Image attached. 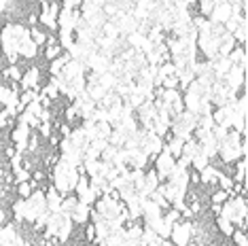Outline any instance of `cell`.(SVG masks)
Instances as JSON below:
<instances>
[{"label":"cell","instance_id":"cell-50","mask_svg":"<svg viewBox=\"0 0 248 246\" xmlns=\"http://www.w3.org/2000/svg\"><path fill=\"white\" fill-rule=\"evenodd\" d=\"M176 168H178V170H189V168H191V159L189 157H178L176 159Z\"/></svg>","mask_w":248,"mask_h":246},{"label":"cell","instance_id":"cell-32","mask_svg":"<svg viewBox=\"0 0 248 246\" xmlns=\"http://www.w3.org/2000/svg\"><path fill=\"white\" fill-rule=\"evenodd\" d=\"M144 34H140V32H132V34H127V43L132 45V49H136V51H140V47H142V43H144Z\"/></svg>","mask_w":248,"mask_h":246},{"label":"cell","instance_id":"cell-26","mask_svg":"<svg viewBox=\"0 0 248 246\" xmlns=\"http://www.w3.org/2000/svg\"><path fill=\"white\" fill-rule=\"evenodd\" d=\"M60 32V47H62V51H68V49L75 45V32H64V30H58Z\"/></svg>","mask_w":248,"mask_h":246},{"label":"cell","instance_id":"cell-18","mask_svg":"<svg viewBox=\"0 0 248 246\" xmlns=\"http://www.w3.org/2000/svg\"><path fill=\"white\" fill-rule=\"evenodd\" d=\"M38 189V183H34L30 178V181L28 183H19L17 184V195H19V200H28L32 195V191H36Z\"/></svg>","mask_w":248,"mask_h":246},{"label":"cell","instance_id":"cell-45","mask_svg":"<svg viewBox=\"0 0 248 246\" xmlns=\"http://www.w3.org/2000/svg\"><path fill=\"white\" fill-rule=\"evenodd\" d=\"M231 238H233L235 246H246V233H244V231H240V229H235V231L231 233Z\"/></svg>","mask_w":248,"mask_h":246},{"label":"cell","instance_id":"cell-47","mask_svg":"<svg viewBox=\"0 0 248 246\" xmlns=\"http://www.w3.org/2000/svg\"><path fill=\"white\" fill-rule=\"evenodd\" d=\"M7 125H13V123H11V117L4 108H0V130H4Z\"/></svg>","mask_w":248,"mask_h":246},{"label":"cell","instance_id":"cell-10","mask_svg":"<svg viewBox=\"0 0 248 246\" xmlns=\"http://www.w3.org/2000/svg\"><path fill=\"white\" fill-rule=\"evenodd\" d=\"M17 55H19V58H26V60H34L36 55H38V47L32 43L30 36H26L24 41H19V45H17Z\"/></svg>","mask_w":248,"mask_h":246},{"label":"cell","instance_id":"cell-17","mask_svg":"<svg viewBox=\"0 0 248 246\" xmlns=\"http://www.w3.org/2000/svg\"><path fill=\"white\" fill-rule=\"evenodd\" d=\"M151 229H153V231H155L161 240H168V238H170V233H172V223H168V221L161 216L159 221L153 223V227H151Z\"/></svg>","mask_w":248,"mask_h":246},{"label":"cell","instance_id":"cell-43","mask_svg":"<svg viewBox=\"0 0 248 246\" xmlns=\"http://www.w3.org/2000/svg\"><path fill=\"white\" fill-rule=\"evenodd\" d=\"M161 89H178V77H166L161 81Z\"/></svg>","mask_w":248,"mask_h":246},{"label":"cell","instance_id":"cell-34","mask_svg":"<svg viewBox=\"0 0 248 246\" xmlns=\"http://www.w3.org/2000/svg\"><path fill=\"white\" fill-rule=\"evenodd\" d=\"M30 38L36 47H41V45L47 43V34H45L43 30H38V28H30Z\"/></svg>","mask_w":248,"mask_h":246},{"label":"cell","instance_id":"cell-39","mask_svg":"<svg viewBox=\"0 0 248 246\" xmlns=\"http://www.w3.org/2000/svg\"><path fill=\"white\" fill-rule=\"evenodd\" d=\"M212 9H214V2L212 0H202L200 2V13L197 15H202V17H210V13H212Z\"/></svg>","mask_w":248,"mask_h":246},{"label":"cell","instance_id":"cell-21","mask_svg":"<svg viewBox=\"0 0 248 246\" xmlns=\"http://www.w3.org/2000/svg\"><path fill=\"white\" fill-rule=\"evenodd\" d=\"M200 151H202V153L206 155L208 159L212 161L214 157H217V153H218V142L214 140V138H210V140H206L204 144H202V147H200Z\"/></svg>","mask_w":248,"mask_h":246},{"label":"cell","instance_id":"cell-37","mask_svg":"<svg viewBox=\"0 0 248 246\" xmlns=\"http://www.w3.org/2000/svg\"><path fill=\"white\" fill-rule=\"evenodd\" d=\"M227 134H229V130H227V127H223V125H214L212 127V138L217 142H225V140H227Z\"/></svg>","mask_w":248,"mask_h":246},{"label":"cell","instance_id":"cell-22","mask_svg":"<svg viewBox=\"0 0 248 246\" xmlns=\"http://www.w3.org/2000/svg\"><path fill=\"white\" fill-rule=\"evenodd\" d=\"M21 75H24V72L19 70L17 64H15V66H7V68L2 70V77H4V79H9L11 83H19L21 81Z\"/></svg>","mask_w":248,"mask_h":246},{"label":"cell","instance_id":"cell-49","mask_svg":"<svg viewBox=\"0 0 248 246\" xmlns=\"http://www.w3.org/2000/svg\"><path fill=\"white\" fill-rule=\"evenodd\" d=\"M38 130H41L43 138H51V123H41V125H38Z\"/></svg>","mask_w":248,"mask_h":246},{"label":"cell","instance_id":"cell-20","mask_svg":"<svg viewBox=\"0 0 248 246\" xmlns=\"http://www.w3.org/2000/svg\"><path fill=\"white\" fill-rule=\"evenodd\" d=\"M77 204H78L77 195H66V198L62 200V206H60V215H64V216H70V212L77 208Z\"/></svg>","mask_w":248,"mask_h":246},{"label":"cell","instance_id":"cell-55","mask_svg":"<svg viewBox=\"0 0 248 246\" xmlns=\"http://www.w3.org/2000/svg\"><path fill=\"white\" fill-rule=\"evenodd\" d=\"M4 155H7L9 159H13L15 155H17V151H15V147H7V149H4Z\"/></svg>","mask_w":248,"mask_h":246},{"label":"cell","instance_id":"cell-52","mask_svg":"<svg viewBox=\"0 0 248 246\" xmlns=\"http://www.w3.org/2000/svg\"><path fill=\"white\" fill-rule=\"evenodd\" d=\"M60 134H62V138H70L72 130H70L68 123H60Z\"/></svg>","mask_w":248,"mask_h":246},{"label":"cell","instance_id":"cell-19","mask_svg":"<svg viewBox=\"0 0 248 246\" xmlns=\"http://www.w3.org/2000/svg\"><path fill=\"white\" fill-rule=\"evenodd\" d=\"M208 166H210V159H208L202 151H197L193 157H191V168H193V172H202Z\"/></svg>","mask_w":248,"mask_h":246},{"label":"cell","instance_id":"cell-14","mask_svg":"<svg viewBox=\"0 0 248 246\" xmlns=\"http://www.w3.org/2000/svg\"><path fill=\"white\" fill-rule=\"evenodd\" d=\"M70 144H72V149H77V151H85L87 147H89V142H87V138H85V132L81 130V127H77V130H72V134H70Z\"/></svg>","mask_w":248,"mask_h":246},{"label":"cell","instance_id":"cell-8","mask_svg":"<svg viewBox=\"0 0 248 246\" xmlns=\"http://www.w3.org/2000/svg\"><path fill=\"white\" fill-rule=\"evenodd\" d=\"M81 75H85V64L78 62V60H70L68 64H64V70H62L60 79L70 83V81H75L77 77H81Z\"/></svg>","mask_w":248,"mask_h":246},{"label":"cell","instance_id":"cell-48","mask_svg":"<svg viewBox=\"0 0 248 246\" xmlns=\"http://www.w3.org/2000/svg\"><path fill=\"white\" fill-rule=\"evenodd\" d=\"M64 115H66V121H70V123L78 119V113H77V108H75V106H68Z\"/></svg>","mask_w":248,"mask_h":246},{"label":"cell","instance_id":"cell-15","mask_svg":"<svg viewBox=\"0 0 248 246\" xmlns=\"http://www.w3.org/2000/svg\"><path fill=\"white\" fill-rule=\"evenodd\" d=\"M218 174L221 170H217L214 166H208L200 172V183L202 184H210V187H217V181H218Z\"/></svg>","mask_w":248,"mask_h":246},{"label":"cell","instance_id":"cell-12","mask_svg":"<svg viewBox=\"0 0 248 246\" xmlns=\"http://www.w3.org/2000/svg\"><path fill=\"white\" fill-rule=\"evenodd\" d=\"M72 225L75 223L70 221V216H64L60 223V227H58V233H55V240H58L60 244H64V242H68L70 236H72Z\"/></svg>","mask_w":248,"mask_h":246},{"label":"cell","instance_id":"cell-28","mask_svg":"<svg viewBox=\"0 0 248 246\" xmlns=\"http://www.w3.org/2000/svg\"><path fill=\"white\" fill-rule=\"evenodd\" d=\"M217 227H218V231H221L223 236H227V238H231V233L235 231V227L231 225L227 219H223V216H217Z\"/></svg>","mask_w":248,"mask_h":246},{"label":"cell","instance_id":"cell-60","mask_svg":"<svg viewBox=\"0 0 248 246\" xmlns=\"http://www.w3.org/2000/svg\"><path fill=\"white\" fill-rule=\"evenodd\" d=\"M0 178H2V170H0Z\"/></svg>","mask_w":248,"mask_h":246},{"label":"cell","instance_id":"cell-11","mask_svg":"<svg viewBox=\"0 0 248 246\" xmlns=\"http://www.w3.org/2000/svg\"><path fill=\"white\" fill-rule=\"evenodd\" d=\"M183 106L185 110L191 115H200V96L197 93H191V92H183Z\"/></svg>","mask_w":248,"mask_h":246},{"label":"cell","instance_id":"cell-29","mask_svg":"<svg viewBox=\"0 0 248 246\" xmlns=\"http://www.w3.org/2000/svg\"><path fill=\"white\" fill-rule=\"evenodd\" d=\"M102 30V36L104 38H110V41H117V36H119V30H117V26L112 24V21H106V24L100 28Z\"/></svg>","mask_w":248,"mask_h":246},{"label":"cell","instance_id":"cell-7","mask_svg":"<svg viewBox=\"0 0 248 246\" xmlns=\"http://www.w3.org/2000/svg\"><path fill=\"white\" fill-rule=\"evenodd\" d=\"M140 149L144 151L149 157H157V155L161 153V149H163V140L159 136H155L153 132H144V136H142V142H140Z\"/></svg>","mask_w":248,"mask_h":246},{"label":"cell","instance_id":"cell-31","mask_svg":"<svg viewBox=\"0 0 248 246\" xmlns=\"http://www.w3.org/2000/svg\"><path fill=\"white\" fill-rule=\"evenodd\" d=\"M89 191V178L85 174H81V178H78V183H77V187H75V195H77V200L81 198V195H85Z\"/></svg>","mask_w":248,"mask_h":246},{"label":"cell","instance_id":"cell-44","mask_svg":"<svg viewBox=\"0 0 248 246\" xmlns=\"http://www.w3.org/2000/svg\"><path fill=\"white\" fill-rule=\"evenodd\" d=\"M119 11V4H110V2H102V13L108 17H115V13Z\"/></svg>","mask_w":248,"mask_h":246},{"label":"cell","instance_id":"cell-27","mask_svg":"<svg viewBox=\"0 0 248 246\" xmlns=\"http://www.w3.org/2000/svg\"><path fill=\"white\" fill-rule=\"evenodd\" d=\"M64 64H66V62H64V58H62V55H60L58 60L49 62V75H51L53 79H58V77L62 75V70H64Z\"/></svg>","mask_w":248,"mask_h":246},{"label":"cell","instance_id":"cell-13","mask_svg":"<svg viewBox=\"0 0 248 246\" xmlns=\"http://www.w3.org/2000/svg\"><path fill=\"white\" fill-rule=\"evenodd\" d=\"M89 215H92V208L78 202V204H77V208L70 212V221H72V223H81V225H85V223H89Z\"/></svg>","mask_w":248,"mask_h":246},{"label":"cell","instance_id":"cell-23","mask_svg":"<svg viewBox=\"0 0 248 246\" xmlns=\"http://www.w3.org/2000/svg\"><path fill=\"white\" fill-rule=\"evenodd\" d=\"M117 81H119V79H117L112 72H104L102 77H98V83L106 89V92H112V89H115V85H117Z\"/></svg>","mask_w":248,"mask_h":246},{"label":"cell","instance_id":"cell-58","mask_svg":"<svg viewBox=\"0 0 248 246\" xmlns=\"http://www.w3.org/2000/svg\"><path fill=\"white\" fill-rule=\"evenodd\" d=\"M2 92H4V85L0 83V108H2Z\"/></svg>","mask_w":248,"mask_h":246},{"label":"cell","instance_id":"cell-1","mask_svg":"<svg viewBox=\"0 0 248 246\" xmlns=\"http://www.w3.org/2000/svg\"><path fill=\"white\" fill-rule=\"evenodd\" d=\"M70 170L72 168L66 164V161H62V159L53 166V170H51V181H53L55 191L62 193L64 198L68 193H72V189H70Z\"/></svg>","mask_w":248,"mask_h":246},{"label":"cell","instance_id":"cell-59","mask_svg":"<svg viewBox=\"0 0 248 246\" xmlns=\"http://www.w3.org/2000/svg\"><path fill=\"white\" fill-rule=\"evenodd\" d=\"M187 246H197V244H195V242H189V244H187Z\"/></svg>","mask_w":248,"mask_h":246},{"label":"cell","instance_id":"cell-56","mask_svg":"<svg viewBox=\"0 0 248 246\" xmlns=\"http://www.w3.org/2000/svg\"><path fill=\"white\" fill-rule=\"evenodd\" d=\"M7 9H9V2L7 0H0V13H4Z\"/></svg>","mask_w":248,"mask_h":246},{"label":"cell","instance_id":"cell-36","mask_svg":"<svg viewBox=\"0 0 248 246\" xmlns=\"http://www.w3.org/2000/svg\"><path fill=\"white\" fill-rule=\"evenodd\" d=\"M24 210H26V200H15L13 202V215H15V219H17L19 223L24 221Z\"/></svg>","mask_w":248,"mask_h":246},{"label":"cell","instance_id":"cell-35","mask_svg":"<svg viewBox=\"0 0 248 246\" xmlns=\"http://www.w3.org/2000/svg\"><path fill=\"white\" fill-rule=\"evenodd\" d=\"M200 151V144H197L195 140H187V142H183V157H193V155Z\"/></svg>","mask_w":248,"mask_h":246},{"label":"cell","instance_id":"cell-24","mask_svg":"<svg viewBox=\"0 0 248 246\" xmlns=\"http://www.w3.org/2000/svg\"><path fill=\"white\" fill-rule=\"evenodd\" d=\"M38 21H41L43 26H47L49 30H58V15L53 13H38Z\"/></svg>","mask_w":248,"mask_h":246},{"label":"cell","instance_id":"cell-51","mask_svg":"<svg viewBox=\"0 0 248 246\" xmlns=\"http://www.w3.org/2000/svg\"><path fill=\"white\" fill-rule=\"evenodd\" d=\"M58 147H60V151H62V155H64V153H68V151L72 149V144H70L68 138H62V140L58 142Z\"/></svg>","mask_w":248,"mask_h":246},{"label":"cell","instance_id":"cell-30","mask_svg":"<svg viewBox=\"0 0 248 246\" xmlns=\"http://www.w3.org/2000/svg\"><path fill=\"white\" fill-rule=\"evenodd\" d=\"M227 60H229L233 66H238L242 60H246V47H235L233 51L227 55Z\"/></svg>","mask_w":248,"mask_h":246},{"label":"cell","instance_id":"cell-57","mask_svg":"<svg viewBox=\"0 0 248 246\" xmlns=\"http://www.w3.org/2000/svg\"><path fill=\"white\" fill-rule=\"evenodd\" d=\"M4 221H7V215H4V210H2V208H0V227H2V225H4Z\"/></svg>","mask_w":248,"mask_h":246},{"label":"cell","instance_id":"cell-33","mask_svg":"<svg viewBox=\"0 0 248 246\" xmlns=\"http://www.w3.org/2000/svg\"><path fill=\"white\" fill-rule=\"evenodd\" d=\"M227 200H229V195L225 191H221V189H214L212 195H210V204L212 206H223Z\"/></svg>","mask_w":248,"mask_h":246},{"label":"cell","instance_id":"cell-38","mask_svg":"<svg viewBox=\"0 0 248 246\" xmlns=\"http://www.w3.org/2000/svg\"><path fill=\"white\" fill-rule=\"evenodd\" d=\"M62 53H64V51H62V47H60V45H49V47H47V51H45V60L53 62V60H58Z\"/></svg>","mask_w":248,"mask_h":246},{"label":"cell","instance_id":"cell-16","mask_svg":"<svg viewBox=\"0 0 248 246\" xmlns=\"http://www.w3.org/2000/svg\"><path fill=\"white\" fill-rule=\"evenodd\" d=\"M30 138V127L26 125H15L13 132H11V142L13 144H24Z\"/></svg>","mask_w":248,"mask_h":246},{"label":"cell","instance_id":"cell-6","mask_svg":"<svg viewBox=\"0 0 248 246\" xmlns=\"http://www.w3.org/2000/svg\"><path fill=\"white\" fill-rule=\"evenodd\" d=\"M21 92H38L41 89V68L38 66H30L21 75Z\"/></svg>","mask_w":248,"mask_h":246},{"label":"cell","instance_id":"cell-41","mask_svg":"<svg viewBox=\"0 0 248 246\" xmlns=\"http://www.w3.org/2000/svg\"><path fill=\"white\" fill-rule=\"evenodd\" d=\"M117 151H119V149H115V147H110V144H108V147H106L102 153H100V161H110V164H112V159H115Z\"/></svg>","mask_w":248,"mask_h":246},{"label":"cell","instance_id":"cell-5","mask_svg":"<svg viewBox=\"0 0 248 246\" xmlns=\"http://www.w3.org/2000/svg\"><path fill=\"white\" fill-rule=\"evenodd\" d=\"M233 13H238V4H231V2H214V9L210 13L208 21L214 26H223Z\"/></svg>","mask_w":248,"mask_h":246},{"label":"cell","instance_id":"cell-54","mask_svg":"<svg viewBox=\"0 0 248 246\" xmlns=\"http://www.w3.org/2000/svg\"><path fill=\"white\" fill-rule=\"evenodd\" d=\"M87 240H92V242L95 240V231H93V225H92V223H87Z\"/></svg>","mask_w":248,"mask_h":246},{"label":"cell","instance_id":"cell-4","mask_svg":"<svg viewBox=\"0 0 248 246\" xmlns=\"http://www.w3.org/2000/svg\"><path fill=\"white\" fill-rule=\"evenodd\" d=\"M223 85L229 89L233 96H238V92H242L246 85V72L240 66H231V70L223 77Z\"/></svg>","mask_w":248,"mask_h":246},{"label":"cell","instance_id":"cell-40","mask_svg":"<svg viewBox=\"0 0 248 246\" xmlns=\"http://www.w3.org/2000/svg\"><path fill=\"white\" fill-rule=\"evenodd\" d=\"M13 178H15V183H28V181H30V178H32V174H30V172H28V170H24V168H19V170H15L13 172Z\"/></svg>","mask_w":248,"mask_h":246},{"label":"cell","instance_id":"cell-53","mask_svg":"<svg viewBox=\"0 0 248 246\" xmlns=\"http://www.w3.org/2000/svg\"><path fill=\"white\" fill-rule=\"evenodd\" d=\"M36 21H38V13H30V15H28V24H30V28H36Z\"/></svg>","mask_w":248,"mask_h":246},{"label":"cell","instance_id":"cell-9","mask_svg":"<svg viewBox=\"0 0 248 246\" xmlns=\"http://www.w3.org/2000/svg\"><path fill=\"white\" fill-rule=\"evenodd\" d=\"M43 191H45V204H47V212H49V215H55V212H60V206H62V200H64V195L55 191L53 184L49 189H43Z\"/></svg>","mask_w":248,"mask_h":246},{"label":"cell","instance_id":"cell-25","mask_svg":"<svg viewBox=\"0 0 248 246\" xmlns=\"http://www.w3.org/2000/svg\"><path fill=\"white\" fill-rule=\"evenodd\" d=\"M58 83H60V81L51 77V81L47 83V87H43V96H45V98H49V100L58 98V96H60V87H58Z\"/></svg>","mask_w":248,"mask_h":246},{"label":"cell","instance_id":"cell-46","mask_svg":"<svg viewBox=\"0 0 248 246\" xmlns=\"http://www.w3.org/2000/svg\"><path fill=\"white\" fill-rule=\"evenodd\" d=\"M163 219L174 225V223H178V221H180V212H178V210H174V208H170V210H166V216H163Z\"/></svg>","mask_w":248,"mask_h":246},{"label":"cell","instance_id":"cell-2","mask_svg":"<svg viewBox=\"0 0 248 246\" xmlns=\"http://www.w3.org/2000/svg\"><path fill=\"white\" fill-rule=\"evenodd\" d=\"M172 242V246H187L189 242H193V221H183L172 225V233L168 238Z\"/></svg>","mask_w":248,"mask_h":246},{"label":"cell","instance_id":"cell-3","mask_svg":"<svg viewBox=\"0 0 248 246\" xmlns=\"http://www.w3.org/2000/svg\"><path fill=\"white\" fill-rule=\"evenodd\" d=\"M155 161V166H153V170H155V174L159 176V181H168V176L174 172V168H176V159L172 157L170 153H168V147H166V142H163V149H161V153L157 155V157L153 159Z\"/></svg>","mask_w":248,"mask_h":246},{"label":"cell","instance_id":"cell-42","mask_svg":"<svg viewBox=\"0 0 248 246\" xmlns=\"http://www.w3.org/2000/svg\"><path fill=\"white\" fill-rule=\"evenodd\" d=\"M89 147H92L93 151H95V153H102V151L106 149V147H108V140H104V138H95V140L93 142H89Z\"/></svg>","mask_w":248,"mask_h":246}]
</instances>
